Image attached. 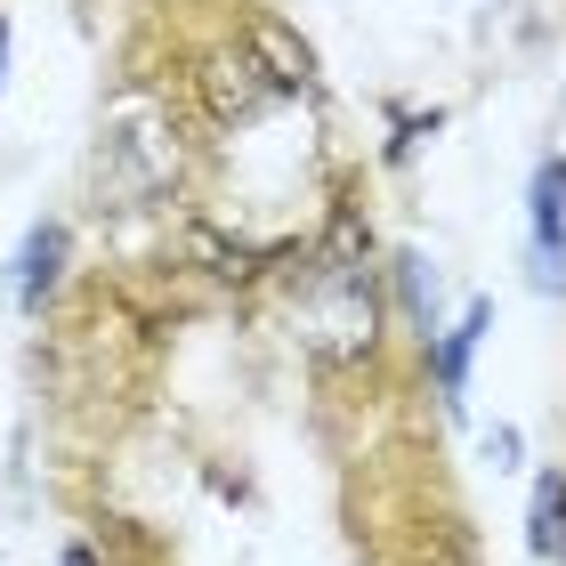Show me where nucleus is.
I'll use <instances>...</instances> for the list:
<instances>
[{
	"instance_id": "nucleus-2",
	"label": "nucleus",
	"mask_w": 566,
	"mask_h": 566,
	"mask_svg": "<svg viewBox=\"0 0 566 566\" xmlns=\"http://www.w3.org/2000/svg\"><path fill=\"white\" fill-rule=\"evenodd\" d=\"M300 348L316 365H365L380 348V268L365 251H340L307 275V300H300Z\"/></svg>"
},
{
	"instance_id": "nucleus-4",
	"label": "nucleus",
	"mask_w": 566,
	"mask_h": 566,
	"mask_svg": "<svg viewBox=\"0 0 566 566\" xmlns=\"http://www.w3.org/2000/svg\"><path fill=\"white\" fill-rule=\"evenodd\" d=\"M526 243H534V292H566V163L543 154L526 187Z\"/></svg>"
},
{
	"instance_id": "nucleus-1",
	"label": "nucleus",
	"mask_w": 566,
	"mask_h": 566,
	"mask_svg": "<svg viewBox=\"0 0 566 566\" xmlns=\"http://www.w3.org/2000/svg\"><path fill=\"white\" fill-rule=\"evenodd\" d=\"M178 170H187V146H178L170 97L130 82L106 106V122H97V187L114 202H154V195L178 187Z\"/></svg>"
},
{
	"instance_id": "nucleus-8",
	"label": "nucleus",
	"mask_w": 566,
	"mask_h": 566,
	"mask_svg": "<svg viewBox=\"0 0 566 566\" xmlns=\"http://www.w3.org/2000/svg\"><path fill=\"white\" fill-rule=\"evenodd\" d=\"M526 551L566 566V478H534V510H526Z\"/></svg>"
},
{
	"instance_id": "nucleus-6",
	"label": "nucleus",
	"mask_w": 566,
	"mask_h": 566,
	"mask_svg": "<svg viewBox=\"0 0 566 566\" xmlns=\"http://www.w3.org/2000/svg\"><path fill=\"white\" fill-rule=\"evenodd\" d=\"M485 332H494V300H470V307H461V316L429 340V365H437V389H446V405H461V389H470V365H478Z\"/></svg>"
},
{
	"instance_id": "nucleus-10",
	"label": "nucleus",
	"mask_w": 566,
	"mask_h": 566,
	"mask_svg": "<svg viewBox=\"0 0 566 566\" xmlns=\"http://www.w3.org/2000/svg\"><path fill=\"white\" fill-rule=\"evenodd\" d=\"M57 566H106V558H97L90 543H65V558H57Z\"/></svg>"
},
{
	"instance_id": "nucleus-5",
	"label": "nucleus",
	"mask_w": 566,
	"mask_h": 566,
	"mask_svg": "<svg viewBox=\"0 0 566 566\" xmlns=\"http://www.w3.org/2000/svg\"><path fill=\"white\" fill-rule=\"evenodd\" d=\"M243 49L260 57V73L275 90H316V49H307L292 24H283L275 9H251V24H243Z\"/></svg>"
},
{
	"instance_id": "nucleus-7",
	"label": "nucleus",
	"mask_w": 566,
	"mask_h": 566,
	"mask_svg": "<svg viewBox=\"0 0 566 566\" xmlns=\"http://www.w3.org/2000/svg\"><path fill=\"white\" fill-rule=\"evenodd\" d=\"M65 251H73L65 219H41L33 235L17 243V307H24V316H41V300L57 292V275H65Z\"/></svg>"
},
{
	"instance_id": "nucleus-11",
	"label": "nucleus",
	"mask_w": 566,
	"mask_h": 566,
	"mask_svg": "<svg viewBox=\"0 0 566 566\" xmlns=\"http://www.w3.org/2000/svg\"><path fill=\"white\" fill-rule=\"evenodd\" d=\"M0 82H9V17H0Z\"/></svg>"
},
{
	"instance_id": "nucleus-9",
	"label": "nucleus",
	"mask_w": 566,
	"mask_h": 566,
	"mask_svg": "<svg viewBox=\"0 0 566 566\" xmlns=\"http://www.w3.org/2000/svg\"><path fill=\"white\" fill-rule=\"evenodd\" d=\"M485 461H494V470H518V429H485Z\"/></svg>"
},
{
	"instance_id": "nucleus-3",
	"label": "nucleus",
	"mask_w": 566,
	"mask_h": 566,
	"mask_svg": "<svg viewBox=\"0 0 566 566\" xmlns=\"http://www.w3.org/2000/svg\"><path fill=\"white\" fill-rule=\"evenodd\" d=\"M187 82H195V97H202V114H211V130H251V122H260L275 97H283L243 41L195 49V73H187Z\"/></svg>"
}]
</instances>
